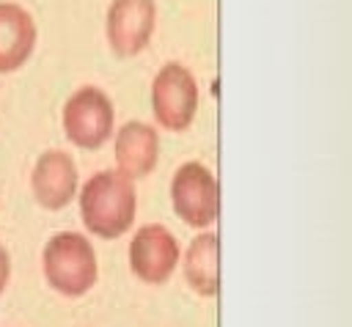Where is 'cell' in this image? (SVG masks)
I'll return each mask as SVG.
<instances>
[{"label":"cell","instance_id":"11","mask_svg":"<svg viewBox=\"0 0 352 327\" xmlns=\"http://www.w3.org/2000/svg\"><path fill=\"white\" fill-rule=\"evenodd\" d=\"M220 245L217 234H201L190 242L184 253V278L201 297H214L220 291Z\"/></svg>","mask_w":352,"mask_h":327},{"label":"cell","instance_id":"6","mask_svg":"<svg viewBox=\"0 0 352 327\" xmlns=\"http://www.w3.org/2000/svg\"><path fill=\"white\" fill-rule=\"evenodd\" d=\"M157 22L154 0H113L104 19L107 44L116 55L129 58L146 49Z\"/></svg>","mask_w":352,"mask_h":327},{"label":"cell","instance_id":"2","mask_svg":"<svg viewBox=\"0 0 352 327\" xmlns=\"http://www.w3.org/2000/svg\"><path fill=\"white\" fill-rule=\"evenodd\" d=\"M47 283L63 297H82L96 283V253L88 236L77 231L55 234L41 253Z\"/></svg>","mask_w":352,"mask_h":327},{"label":"cell","instance_id":"9","mask_svg":"<svg viewBox=\"0 0 352 327\" xmlns=\"http://www.w3.org/2000/svg\"><path fill=\"white\" fill-rule=\"evenodd\" d=\"M160 137L151 124L129 121L116 132V165L126 179H143L157 168Z\"/></svg>","mask_w":352,"mask_h":327},{"label":"cell","instance_id":"4","mask_svg":"<svg viewBox=\"0 0 352 327\" xmlns=\"http://www.w3.org/2000/svg\"><path fill=\"white\" fill-rule=\"evenodd\" d=\"M113 102L104 91L77 88L63 104V132L77 148H99L113 137Z\"/></svg>","mask_w":352,"mask_h":327},{"label":"cell","instance_id":"7","mask_svg":"<svg viewBox=\"0 0 352 327\" xmlns=\"http://www.w3.org/2000/svg\"><path fill=\"white\" fill-rule=\"evenodd\" d=\"M179 264V242L165 225H143L129 242L132 272L151 286L165 283Z\"/></svg>","mask_w":352,"mask_h":327},{"label":"cell","instance_id":"12","mask_svg":"<svg viewBox=\"0 0 352 327\" xmlns=\"http://www.w3.org/2000/svg\"><path fill=\"white\" fill-rule=\"evenodd\" d=\"M8 275H11V258H8L6 247L0 245V294H3V289L8 283Z\"/></svg>","mask_w":352,"mask_h":327},{"label":"cell","instance_id":"1","mask_svg":"<svg viewBox=\"0 0 352 327\" xmlns=\"http://www.w3.org/2000/svg\"><path fill=\"white\" fill-rule=\"evenodd\" d=\"M135 212H138L135 184L118 170H99L80 190L82 225L102 239H116L126 234L135 223Z\"/></svg>","mask_w":352,"mask_h":327},{"label":"cell","instance_id":"3","mask_svg":"<svg viewBox=\"0 0 352 327\" xmlns=\"http://www.w3.org/2000/svg\"><path fill=\"white\" fill-rule=\"evenodd\" d=\"M198 110V85L187 66L165 63L151 82V113L162 129L182 132Z\"/></svg>","mask_w":352,"mask_h":327},{"label":"cell","instance_id":"8","mask_svg":"<svg viewBox=\"0 0 352 327\" xmlns=\"http://www.w3.org/2000/svg\"><path fill=\"white\" fill-rule=\"evenodd\" d=\"M30 187H33L36 201L44 209H52V212L63 209L77 192V165H74V159L60 148L44 151L38 157L36 168H33Z\"/></svg>","mask_w":352,"mask_h":327},{"label":"cell","instance_id":"5","mask_svg":"<svg viewBox=\"0 0 352 327\" xmlns=\"http://www.w3.org/2000/svg\"><path fill=\"white\" fill-rule=\"evenodd\" d=\"M170 203L179 220L192 228H206L217 220L220 192L212 170L201 162H184L170 181Z\"/></svg>","mask_w":352,"mask_h":327},{"label":"cell","instance_id":"10","mask_svg":"<svg viewBox=\"0 0 352 327\" xmlns=\"http://www.w3.org/2000/svg\"><path fill=\"white\" fill-rule=\"evenodd\" d=\"M36 47V22L16 3H0V74L25 66Z\"/></svg>","mask_w":352,"mask_h":327}]
</instances>
